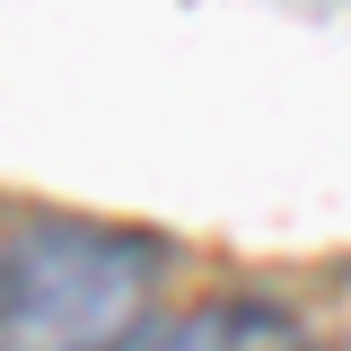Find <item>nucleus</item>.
<instances>
[{"mask_svg":"<svg viewBox=\"0 0 351 351\" xmlns=\"http://www.w3.org/2000/svg\"><path fill=\"white\" fill-rule=\"evenodd\" d=\"M167 281V246L149 228L106 219H27L0 237V351H97L141 325Z\"/></svg>","mask_w":351,"mask_h":351,"instance_id":"obj_1","label":"nucleus"},{"mask_svg":"<svg viewBox=\"0 0 351 351\" xmlns=\"http://www.w3.org/2000/svg\"><path fill=\"white\" fill-rule=\"evenodd\" d=\"M97 351H281L272 307H193V316H141L132 334Z\"/></svg>","mask_w":351,"mask_h":351,"instance_id":"obj_2","label":"nucleus"}]
</instances>
